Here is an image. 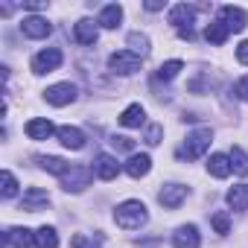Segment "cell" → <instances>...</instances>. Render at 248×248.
Instances as JSON below:
<instances>
[{
    "label": "cell",
    "instance_id": "cell-1",
    "mask_svg": "<svg viewBox=\"0 0 248 248\" xmlns=\"http://www.w3.org/2000/svg\"><path fill=\"white\" fill-rule=\"evenodd\" d=\"M146 219H149L146 204L138 202V199H129V202H123V204L114 207V222H117L120 228H126V231H138V228H143Z\"/></svg>",
    "mask_w": 248,
    "mask_h": 248
},
{
    "label": "cell",
    "instance_id": "cell-2",
    "mask_svg": "<svg viewBox=\"0 0 248 248\" xmlns=\"http://www.w3.org/2000/svg\"><path fill=\"white\" fill-rule=\"evenodd\" d=\"M210 140H213V132H210V129H196V132L187 135L184 149H181L178 155L187 158V161H196V158H202V155L210 149Z\"/></svg>",
    "mask_w": 248,
    "mask_h": 248
},
{
    "label": "cell",
    "instance_id": "cell-3",
    "mask_svg": "<svg viewBox=\"0 0 248 248\" xmlns=\"http://www.w3.org/2000/svg\"><path fill=\"white\" fill-rule=\"evenodd\" d=\"M62 62H64L62 50H59V47H47V50H41V53H35V56H32V70H35L38 76H44V73L59 70V67H62Z\"/></svg>",
    "mask_w": 248,
    "mask_h": 248
},
{
    "label": "cell",
    "instance_id": "cell-4",
    "mask_svg": "<svg viewBox=\"0 0 248 248\" xmlns=\"http://www.w3.org/2000/svg\"><path fill=\"white\" fill-rule=\"evenodd\" d=\"M91 178H93V170H91V167H70V170L62 175V187H64L67 193H82V190L91 184Z\"/></svg>",
    "mask_w": 248,
    "mask_h": 248
},
{
    "label": "cell",
    "instance_id": "cell-5",
    "mask_svg": "<svg viewBox=\"0 0 248 248\" xmlns=\"http://www.w3.org/2000/svg\"><path fill=\"white\" fill-rule=\"evenodd\" d=\"M108 67L111 73H120V76H132L135 70H140V56H135L132 50H120L108 59Z\"/></svg>",
    "mask_w": 248,
    "mask_h": 248
},
{
    "label": "cell",
    "instance_id": "cell-6",
    "mask_svg": "<svg viewBox=\"0 0 248 248\" xmlns=\"http://www.w3.org/2000/svg\"><path fill=\"white\" fill-rule=\"evenodd\" d=\"M76 85H70V82H59V85H50L47 91H44V96H47V102L50 105H70L73 99H76Z\"/></svg>",
    "mask_w": 248,
    "mask_h": 248
},
{
    "label": "cell",
    "instance_id": "cell-7",
    "mask_svg": "<svg viewBox=\"0 0 248 248\" xmlns=\"http://www.w3.org/2000/svg\"><path fill=\"white\" fill-rule=\"evenodd\" d=\"M219 21H222L231 32H242L245 24H248V15H245V9H239V6H222V9H219Z\"/></svg>",
    "mask_w": 248,
    "mask_h": 248
},
{
    "label": "cell",
    "instance_id": "cell-8",
    "mask_svg": "<svg viewBox=\"0 0 248 248\" xmlns=\"http://www.w3.org/2000/svg\"><path fill=\"white\" fill-rule=\"evenodd\" d=\"M184 199H187V187H184V184H164V190L158 193V202H161L167 210L181 207Z\"/></svg>",
    "mask_w": 248,
    "mask_h": 248
},
{
    "label": "cell",
    "instance_id": "cell-9",
    "mask_svg": "<svg viewBox=\"0 0 248 248\" xmlns=\"http://www.w3.org/2000/svg\"><path fill=\"white\" fill-rule=\"evenodd\" d=\"M50 204V196H47V190H41V187H30L27 193H24V199H21V210H27V213H38V210H44Z\"/></svg>",
    "mask_w": 248,
    "mask_h": 248
},
{
    "label": "cell",
    "instance_id": "cell-10",
    "mask_svg": "<svg viewBox=\"0 0 248 248\" xmlns=\"http://www.w3.org/2000/svg\"><path fill=\"white\" fill-rule=\"evenodd\" d=\"M21 32H24L27 38H47V35L53 32V27H50V21H47V18L30 15V18H24V24H21Z\"/></svg>",
    "mask_w": 248,
    "mask_h": 248
},
{
    "label": "cell",
    "instance_id": "cell-11",
    "mask_svg": "<svg viewBox=\"0 0 248 248\" xmlns=\"http://www.w3.org/2000/svg\"><path fill=\"white\" fill-rule=\"evenodd\" d=\"M93 172H96V178H102V181H111V178H117V172H120V164H117V158L114 155H96L93 158Z\"/></svg>",
    "mask_w": 248,
    "mask_h": 248
},
{
    "label": "cell",
    "instance_id": "cell-12",
    "mask_svg": "<svg viewBox=\"0 0 248 248\" xmlns=\"http://www.w3.org/2000/svg\"><path fill=\"white\" fill-rule=\"evenodd\" d=\"M172 245H175V248H199V245H202L199 228H196V225H181V228L172 233Z\"/></svg>",
    "mask_w": 248,
    "mask_h": 248
},
{
    "label": "cell",
    "instance_id": "cell-13",
    "mask_svg": "<svg viewBox=\"0 0 248 248\" xmlns=\"http://www.w3.org/2000/svg\"><path fill=\"white\" fill-rule=\"evenodd\" d=\"M193 18H196V6H190V3H178L170 9V24L175 30H190Z\"/></svg>",
    "mask_w": 248,
    "mask_h": 248
},
{
    "label": "cell",
    "instance_id": "cell-14",
    "mask_svg": "<svg viewBox=\"0 0 248 248\" xmlns=\"http://www.w3.org/2000/svg\"><path fill=\"white\" fill-rule=\"evenodd\" d=\"M73 38H76L79 44H85V47H93L96 38H99V30H96V24H93L91 18H82V21L73 27Z\"/></svg>",
    "mask_w": 248,
    "mask_h": 248
},
{
    "label": "cell",
    "instance_id": "cell-15",
    "mask_svg": "<svg viewBox=\"0 0 248 248\" xmlns=\"http://www.w3.org/2000/svg\"><path fill=\"white\" fill-rule=\"evenodd\" d=\"M24 132H27L30 140H47V138H50L53 132H59V129H53V123H50L47 117H35V120L27 123V129H24Z\"/></svg>",
    "mask_w": 248,
    "mask_h": 248
},
{
    "label": "cell",
    "instance_id": "cell-16",
    "mask_svg": "<svg viewBox=\"0 0 248 248\" xmlns=\"http://www.w3.org/2000/svg\"><path fill=\"white\" fill-rule=\"evenodd\" d=\"M3 239H6V245H12V248H32V245H35V233H32L30 228H9Z\"/></svg>",
    "mask_w": 248,
    "mask_h": 248
},
{
    "label": "cell",
    "instance_id": "cell-17",
    "mask_svg": "<svg viewBox=\"0 0 248 248\" xmlns=\"http://www.w3.org/2000/svg\"><path fill=\"white\" fill-rule=\"evenodd\" d=\"M143 123H146V111H143V105H140V102L129 105L126 111L120 114V126H126V129H140Z\"/></svg>",
    "mask_w": 248,
    "mask_h": 248
},
{
    "label": "cell",
    "instance_id": "cell-18",
    "mask_svg": "<svg viewBox=\"0 0 248 248\" xmlns=\"http://www.w3.org/2000/svg\"><path fill=\"white\" fill-rule=\"evenodd\" d=\"M123 170H126L132 178H143V175H149V170H152V158H149V155H132Z\"/></svg>",
    "mask_w": 248,
    "mask_h": 248
},
{
    "label": "cell",
    "instance_id": "cell-19",
    "mask_svg": "<svg viewBox=\"0 0 248 248\" xmlns=\"http://www.w3.org/2000/svg\"><path fill=\"white\" fill-rule=\"evenodd\" d=\"M56 135H59L62 146H67V149H82V146H85V135H82V129H76V126H62Z\"/></svg>",
    "mask_w": 248,
    "mask_h": 248
},
{
    "label": "cell",
    "instance_id": "cell-20",
    "mask_svg": "<svg viewBox=\"0 0 248 248\" xmlns=\"http://www.w3.org/2000/svg\"><path fill=\"white\" fill-rule=\"evenodd\" d=\"M120 21H123V6H117V3H108V6H102V12H99V27H105V30H117L120 27Z\"/></svg>",
    "mask_w": 248,
    "mask_h": 248
},
{
    "label": "cell",
    "instance_id": "cell-21",
    "mask_svg": "<svg viewBox=\"0 0 248 248\" xmlns=\"http://www.w3.org/2000/svg\"><path fill=\"white\" fill-rule=\"evenodd\" d=\"M207 172L213 175V178H228L231 172H233V167H231V158L228 155H210V161H207Z\"/></svg>",
    "mask_w": 248,
    "mask_h": 248
},
{
    "label": "cell",
    "instance_id": "cell-22",
    "mask_svg": "<svg viewBox=\"0 0 248 248\" xmlns=\"http://www.w3.org/2000/svg\"><path fill=\"white\" fill-rule=\"evenodd\" d=\"M225 202H228L231 210H248V184H236V187H231L228 196H225Z\"/></svg>",
    "mask_w": 248,
    "mask_h": 248
},
{
    "label": "cell",
    "instance_id": "cell-23",
    "mask_svg": "<svg viewBox=\"0 0 248 248\" xmlns=\"http://www.w3.org/2000/svg\"><path fill=\"white\" fill-rule=\"evenodd\" d=\"M228 35H231V30L222 24V21H213V24H207V30H204V38L210 41V44H225L228 41Z\"/></svg>",
    "mask_w": 248,
    "mask_h": 248
},
{
    "label": "cell",
    "instance_id": "cell-24",
    "mask_svg": "<svg viewBox=\"0 0 248 248\" xmlns=\"http://www.w3.org/2000/svg\"><path fill=\"white\" fill-rule=\"evenodd\" d=\"M35 245H38V248H59V233H56V228L41 225V228L35 231Z\"/></svg>",
    "mask_w": 248,
    "mask_h": 248
},
{
    "label": "cell",
    "instance_id": "cell-25",
    "mask_svg": "<svg viewBox=\"0 0 248 248\" xmlns=\"http://www.w3.org/2000/svg\"><path fill=\"white\" fill-rule=\"evenodd\" d=\"M70 248H102V233H73Z\"/></svg>",
    "mask_w": 248,
    "mask_h": 248
},
{
    "label": "cell",
    "instance_id": "cell-26",
    "mask_svg": "<svg viewBox=\"0 0 248 248\" xmlns=\"http://www.w3.org/2000/svg\"><path fill=\"white\" fill-rule=\"evenodd\" d=\"M38 164H41V170H47L53 175H64L70 170V164L62 161V158H56V155H44V158H38Z\"/></svg>",
    "mask_w": 248,
    "mask_h": 248
},
{
    "label": "cell",
    "instance_id": "cell-27",
    "mask_svg": "<svg viewBox=\"0 0 248 248\" xmlns=\"http://www.w3.org/2000/svg\"><path fill=\"white\" fill-rule=\"evenodd\" d=\"M129 47H132V53L135 56H140V59H146L149 56V38L143 35V32H129Z\"/></svg>",
    "mask_w": 248,
    "mask_h": 248
},
{
    "label": "cell",
    "instance_id": "cell-28",
    "mask_svg": "<svg viewBox=\"0 0 248 248\" xmlns=\"http://www.w3.org/2000/svg\"><path fill=\"white\" fill-rule=\"evenodd\" d=\"M228 158H231V167H233L236 175H248V155L242 152V146H233Z\"/></svg>",
    "mask_w": 248,
    "mask_h": 248
},
{
    "label": "cell",
    "instance_id": "cell-29",
    "mask_svg": "<svg viewBox=\"0 0 248 248\" xmlns=\"http://www.w3.org/2000/svg\"><path fill=\"white\" fill-rule=\"evenodd\" d=\"M181 67H184V64H181L178 59L164 62V64L158 67V79H167V82H170V79H175V76H178V70H181Z\"/></svg>",
    "mask_w": 248,
    "mask_h": 248
},
{
    "label": "cell",
    "instance_id": "cell-30",
    "mask_svg": "<svg viewBox=\"0 0 248 248\" xmlns=\"http://www.w3.org/2000/svg\"><path fill=\"white\" fill-rule=\"evenodd\" d=\"M210 225H213L216 233H228V231H231V216H228L225 210H219V213L210 216Z\"/></svg>",
    "mask_w": 248,
    "mask_h": 248
},
{
    "label": "cell",
    "instance_id": "cell-31",
    "mask_svg": "<svg viewBox=\"0 0 248 248\" xmlns=\"http://www.w3.org/2000/svg\"><path fill=\"white\" fill-rule=\"evenodd\" d=\"M15 196H18V178L9 170H3V199H15Z\"/></svg>",
    "mask_w": 248,
    "mask_h": 248
},
{
    "label": "cell",
    "instance_id": "cell-32",
    "mask_svg": "<svg viewBox=\"0 0 248 248\" xmlns=\"http://www.w3.org/2000/svg\"><path fill=\"white\" fill-rule=\"evenodd\" d=\"M161 138H164V126H161V123H152V126L146 129V138H143V140H146L149 146H158Z\"/></svg>",
    "mask_w": 248,
    "mask_h": 248
},
{
    "label": "cell",
    "instance_id": "cell-33",
    "mask_svg": "<svg viewBox=\"0 0 248 248\" xmlns=\"http://www.w3.org/2000/svg\"><path fill=\"white\" fill-rule=\"evenodd\" d=\"M111 146L120 149V152H132V149H135V140H132V138H117V135H114V138H111Z\"/></svg>",
    "mask_w": 248,
    "mask_h": 248
},
{
    "label": "cell",
    "instance_id": "cell-34",
    "mask_svg": "<svg viewBox=\"0 0 248 248\" xmlns=\"http://www.w3.org/2000/svg\"><path fill=\"white\" fill-rule=\"evenodd\" d=\"M233 91H236V96H239L242 102H248V76H242V79L236 82V88H233Z\"/></svg>",
    "mask_w": 248,
    "mask_h": 248
},
{
    "label": "cell",
    "instance_id": "cell-35",
    "mask_svg": "<svg viewBox=\"0 0 248 248\" xmlns=\"http://www.w3.org/2000/svg\"><path fill=\"white\" fill-rule=\"evenodd\" d=\"M236 59H239V64H248V41H239V47H236Z\"/></svg>",
    "mask_w": 248,
    "mask_h": 248
},
{
    "label": "cell",
    "instance_id": "cell-36",
    "mask_svg": "<svg viewBox=\"0 0 248 248\" xmlns=\"http://www.w3.org/2000/svg\"><path fill=\"white\" fill-rule=\"evenodd\" d=\"M143 9H146V12H161V9H164V0H146Z\"/></svg>",
    "mask_w": 248,
    "mask_h": 248
}]
</instances>
